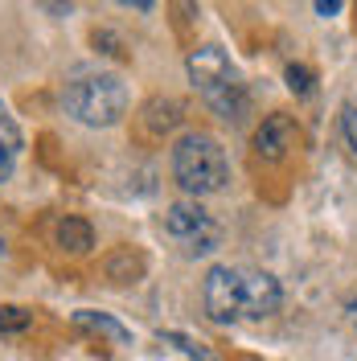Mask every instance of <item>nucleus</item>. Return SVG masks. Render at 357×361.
<instances>
[{"label":"nucleus","mask_w":357,"mask_h":361,"mask_svg":"<svg viewBox=\"0 0 357 361\" xmlns=\"http://www.w3.org/2000/svg\"><path fill=\"white\" fill-rule=\"evenodd\" d=\"M349 320H353V329H357V295L349 300Z\"/></svg>","instance_id":"6ab92c4d"},{"label":"nucleus","mask_w":357,"mask_h":361,"mask_svg":"<svg viewBox=\"0 0 357 361\" xmlns=\"http://www.w3.org/2000/svg\"><path fill=\"white\" fill-rule=\"evenodd\" d=\"M189 78L198 94L205 99V107L214 115H222L230 123H238L246 115V87H243V74L234 70V62L226 58L222 45H201L189 54Z\"/></svg>","instance_id":"f03ea898"},{"label":"nucleus","mask_w":357,"mask_h":361,"mask_svg":"<svg viewBox=\"0 0 357 361\" xmlns=\"http://www.w3.org/2000/svg\"><path fill=\"white\" fill-rule=\"evenodd\" d=\"M45 8H49V13H54V17H66L70 13V4H74V0H42Z\"/></svg>","instance_id":"f3484780"},{"label":"nucleus","mask_w":357,"mask_h":361,"mask_svg":"<svg viewBox=\"0 0 357 361\" xmlns=\"http://www.w3.org/2000/svg\"><path fill=\"white\" fill-rule=\"evenodd\" d=\"M173 177H177V185L189 197L222 193L226 180H230V164H226L222 144L205 132L181 135L177 148H173Z\"/></svg>","instance_id":"7ed1b4c3"},{"label":"nucleus","mask_w":357,"mask_h":361,"mask_svg":"<svg viewBox=\"0 0 357 361\" xmlns=\"http://www.w3.org/2000/svg\"><path fill=\"white\" fill-rule=\"evenodd\" d=\"M66 111L87 128H111L128 111V87L115 74H78L62 90Z\"/></svg>","instance_id":"20e7f679"},{"label":"nucleus","mask_w":357,"mask_h":361,"mask_svg":"<svg viewBox=\"0 0 357 361\" xmlns=\"http://www.w3.org/2000/svg\"><path fill=\"white\" fill-rule=\"evenodd\" d=\"M119 4H128V8H140V13H144V8H152V0H119Z\"/></svg>","instance_id":"a211bd4d"},{"label":"nucleus","mask_w":357,"mask_h":361,"mask_svg":"<svg viewBox=\"0 0 357 361\" xmlns=\"http://www.w3.org/2000/svg\"><path fill=\"white\" fill-rule=\"evenodd\" d=\"M164 230H169L189 255H210V250L218 247V238H222L218 222H214L198 202L169 205V214H164Z\"/></svg>","instance_id":"39448f33"},{"label":"nucleus","mask_w":357,"mask_h":361,"mask_svg":"<svg viewBox=\"0 0 357 361\" xmlns=\"http://www.w3.org/2000/svg\"><path fill=\"white\" fill-rule=\"evenodd\" d=\"M74 324L87 329V333H99V337L115 341V345H128V341H132V333H128L119 320H111V316H103V312H78L74 316Z\"/></svg>","instance_id":"1a4fd4ad"},{"label":"nucleus","mask_w":357,"mask_h":361,"mask_svg":"<svg viewBox=\"0 0 357 361\" xmlns=\"http://www.w3.org/2000/svg\"><path fill=\"white\" fill-rule=\"evenodd\" d=\"M0 250H4V243H0Z\"/></svg>","instance_id":"aec40b11"},{"label":"nucleus","mask_w":357,"mask_h":361,"mask_svg":"<svg viewBox=\"0 0 357 361\" xmlns=\"http://www.w3.org/2000/svg\"><path fill=\"white\" fill-rule=\"evenodd\" d=\"M164 341H169V345H177L181 353H189V357H198V361H214V353H210V349L193 345V341H189V337H181V333H164Z\"/></svg>","instance_id":"ddd939ff"},{"label":"nucleus","mask_w":357,"mask_h":361,"mask_svg":"<svg viewBox=\"0 0 357 361\" xmlns=\"http://www.w3.org/2000/svg\"><path fill=\"white\" fill-rule=\"evenodd\" d=\"M54 243L62 250H70V255H87L90 247H95V230H90L87 218H58V226H54Z\"/></svg>","instance_id":"0eeeda50"},{"label":"nucleus","mask_w":357,"mask_h":361,"mask_svg":"<svg viewBox=\"0 0 357 361\" xmlns=\"http://www.w3.org/2000/svg\"><path fill=\"white\" fill-rule=\"evenodd\" d=\"M17 157H21V132H17V123H13L8 107L0 103V180H8Z\"/></svg>","instance_id":"6e6552de"},{"label":"nucleus","mask_w":357,"mask_h":361,"mask_svg":"<svg viewBox=\"0 0 357 361\" xmlns=\"http://www.w3.org/2000/svg\"><path fill=\"white\" fill-rule=\"evenodd\" d=\"M288 87L296 94H313V70L308 66H288Z\"/></svg>","instance_id":"4468645a"},{"label":"nucleus","mask_w":357,"mask_h":361,"mask_svg":"<svg viewBox=\"0 0 357 361\" xmlns=\"http://www.w3.org/2000/svg\"><path fill=\"white\" fill-rule=\"evenodd\" d=\"M341 128H345V140H349V148L357 152V94L349 99V107L341 115Z\"/></svg>","instance_id":"2eb2a0df"},{"label":"nucleus","mask_w":357,"mask_h":361,"mask_svg":"<svg viewBox=\"0 0 357 361\" xmlns=\"http://www.w3.org/2000/svg\"><path fill=\"white\" fill-rule=\"evenodd\" d=\"M33 316L25 308H0V333H25Z\"/></svg>","instance_id":"f8f14e48"},{"label":"nucleus","mask_w":357,"mask_h":361,"mask_svg":"<svg viewBox=\"0 0 357 361\" xmlns=\"http://www.w3.org/2000/svg\"><path fill=\"white\" fill-rule=\"evenodd\" d=\"M291 144H296V123L279 111L267 115V119L259 123V132H255V152L263 160H284Z\"/></svg>","instance_id":"423d86ee"},{"label":"nucleus","mask_w":357,"mask_h":361,"mask_svg":"<svg viewBox=\"0 0 357 361\" xmlns=\"http://www.w3.org/2000/svg\"><path fill=\"white\" fill-rule=\"evenodd\" d=\"M140 271H144V263L135 259L132 250H115L111 259H107V275H111L115 283H135Z\"/></svg>","instance_id":"9b49d317"},{"label":"nucleus","mask_w":357,"mask_h":361,"mask_svg":"<svg viewBox=\"0 0 357 361\" xmlns=\"http://www.w3.org/2000/svg\"><path fill=\"white\" fill-rule=\"evenodd\" d=\"M144 123H148V132H173L181 123V103L177 99H152L148 107H144Z\"/></svg>","instance_id":"9d476101"},{"label":"nucleus","mask_w":357,"mask_h":361,"mask_svg":"<svg viewBox=\"0 0 357 361\" xmlns=\"http://www.w3.org/2000/svg\"><path fill=\"white\" fill-rule=\"evenodd\" d=\"M201 304L214 324H238V320H263L279 312L284 292L279 279L255 267H210L201 283Z\"/></svg>","instance_id":"f257e3e1"},{"label":"nucleus","mask_w":357,"mask_h":361,"mask_svg":"<svg viewBox=\"0 0 357 361\" xmlns=\"http://www.w3.org/2000/svg\"><path fill=\"white\" fill-rule=\"evenodd\" d=\"M316 17H337L341 8H345V0H313Z\"/></svg>","instance_id":"dca6fc26"}]
</instances>
